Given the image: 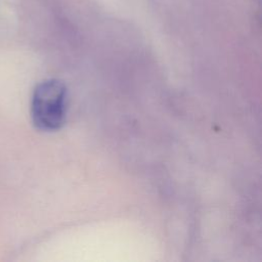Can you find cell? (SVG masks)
<instances>
[{
	"label": "cell",
	"instance_id": "1",
	"mask_svg": "<svg viewBox=\"0 0 262 262\" xmlns=\"http://www.w3.org/2000/svg\"><path fill=\"white\" fill-rule=\"evenodd\" d=\"M68 90L56 79L41 82L34 90L31 114L34 125L43 131H55L66 122Z\"/></svg>",
	"mask_w": 262,
	"mask_h": 262
}]
</instances>
